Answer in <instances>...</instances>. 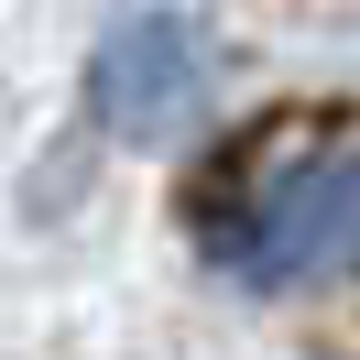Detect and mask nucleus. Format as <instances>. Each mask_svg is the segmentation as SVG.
<instances>
[{
  "mask_svg": "<svg viewBox=\"0 0 360 360\" xmlns=\"http://www.w3.org/2000/svg\"><path fill=\"white\" fill-rule=\"evenodd\" d=\"M229 262H240L251 284H328V273H360V153L284 175L262 219H240Z\"/></svg>",
  "mask_w": 360,
  "mask_h": 360,
  "instance_id": "nucleus-1",
  "label": "nucleus"
},
{
  "mask_svg": "<svg viewBox=\"0 0 360 360\" xmlns=\"http://www.w3.org/2000/svg\"><path fill=\"white\" fill-rule=\"evenodd\" d=\"M98 120L131 142H164L186 110L207 98V66H197V22H175V11H142V22H120L110 44H98V77H88Z\"/></svg>",
  "mask_w": 360,
  "mask_h": 360,
  "instance_id": "nucleus-2",
  "label": "nucleus"
}]
</instances>
